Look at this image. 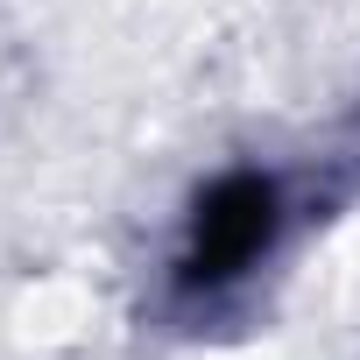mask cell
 <instances>
[{
  "label": "cell",
  "mask_w": 360,
  "mask_h": 360,
  "mask_svg": "<svg viewBox=\"0 0 360 360\" xmlns=\"http://www.w3.org/2000/svg\"><path fill=\"white\" fill-rule=\"evenodd\" d=\"M276 219H283V198H276L269 176H226L198 205V240L184 255V276L191 283H226V276L255 269L276 240Z\"/></svg>",
  "instance_id": "cell-1"
}]
</instances>
